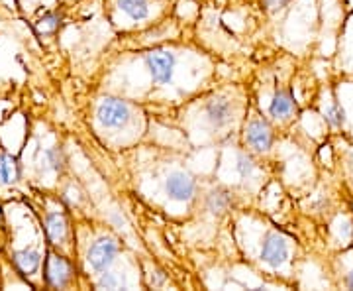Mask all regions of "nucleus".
<instances>
[{"label":"nucleus","instance_id":"obj_1","mask_svg":"<svg viewBox=\"0 0 353 291\" xmlns=\"http://www.w3.org/2000/svg\"><path fill=\"white\" fill-rule=\"evenodd\" d=\"M99 120L106 128H122L130 120V109L122 99L106 97L99 106Z\"/></svg>","mask_w":353,"mask_h":291},{"label":"nucleus","instance_id":"obj_2","mask_svg":"<svg viewBox=\"0 0 353 291\" xmlns=\"http://www.w3.org/2000/svg\"><path fill=\"white\" fill-rule=\"evenodd\" d=\"M116 254H118V244L112 238H101L88 250V264L94 272H106L116 260Z\"/></svg>","mask_w":353,"mask_h":291},{"label":"nucleus","instance_id":"obj_3","mask_svg":"<svg viewBox=\"0 0 353 291\" xmlns=\"http://www.w3.org/2000/svg\"><path fill=\"white\" fill-rule=\"evenodd\" d=\"M145 64H148V69L152 73L153 81L155 83H169L171 77H173V69H175V57L173 53L169 51H152L148 53L145 57Z\"/></svg>","mask_w":353,"mask_h":291},{"label":"nucleus","instance_id":"obj_4","mask_svg":"<svg viewBox=\"0 0 353 291\" xmlns=\"http://www.w3.org/2000/svg\"><path fill=\"white\" fill-rule=\"evenodd\" d=\"M165 191L167 195L173 199V201L187 203L194 197L196 193V183L194 179L190 178L189 173L185 171H175L167 178V183H165Z\"/></svg>","mask_w":353,"mask_h":291},{"label":"nucleus","instance_id":"obj_5","mask_svg":"<svg viewBox=\"0 0 353 291\" xmlns=\"http://www.w3.org/2000/svg\"><path fill=\"white\" fill-rule=\"evenodd\" d=\"M245 142L255 152H267L273 146V132L265 120H252L245 130Z\"/></svg>","mask_w":353,"mask_h":291},{"label":"nucleus","instance_id":"obj_6","mask_svg":"<svg viewBox=\"0 0 353 291\" xmlns=\"http://www.w3.org/2000/svg\"><path fill=\"white\" fill-rule=\"evenodd\" d=\"M261 258L265 264H269L271 267L283 266L289 260V248L287 242L283 238H279L275 234L267 236L263 242V250H261Z\"/></svg>","mask_w":353,"mask_h":291},{"label":"nucleus","instance_id":"obj_7","mask_svg":"<svg viewBox=\"0 0 353 291\" xmlns=\"http://www.w3.org/2000/svg\"><path fill=\"white\" fill-rule=\"evenodd\" d=\"M69 276H71V267L65 262L63 258L51 254L48 258V264H46V279L48 283L53 285V288H63L65 283L69 281Z\"/></svg>","mask_w":353,"mask_h":291},{"label":"nucleus","instance_id":"obj_8","mask_svg":"<svg viewBox=\"0 0 353 291\" xmlns=\"http://www.w3.org/2000/svg\"><path fill=\"white\" fill-rule=\"evenodd\" d=\"M206 118L214 128H222L230 124V120H232V104H230V101L222 99V97L212 99L206 104Z\"/></svg>","mask_w":353,"mask_h":291},{"label":"nucleus","instance_id":"obj_9","mask_svg":"<svg viewBox=\"0 0 353 291\" xmlns=\"http://www.w3.org/2000/svg\"><path fill=\"white\" fill-rule=\"evenodd\" d=\"M294 111H296V102H294L289 91L275 93L271 106H269V113L273 118H289L290 114H294Z\"/></svg>","mask_w":353,"mask_h":291},{"label":"nucleus","instance_id":"obj_10","mask_svg":"<svg viewBox=\"0 0 353 291\" xmlns=\"http://www.w3.org/2000/svg\"><path fill=\"white\" fill-rule=\"evenodd\" d=\"M232 193L224 187H216L208 193V209L214 213V215H224L230 211V207H232Z\"/></svg>","mask_w":353,"mask_h":291},{"label":"nucleus","instance_id":"obj_11","mask_svg":"<svg viewBox=\"0 0 353 291\" xmlns=\"http://www.w3.org/2000/svg\"><path fill=\"white\" fill-rule=\"evenodd\" d=\"M14 264L22 274L32 276L34 272H38L39 264H41V256L36 250H22V252L14 254Z\"/></svg>","mask_w":353,"mask_h":291},{"label":"nucleus","instance_id":"obj_12","mask_svg":"<svg viewBox=\"0 0 353 291\" xmlns=\"http://www.w3.org/2000/svg\"><path fill=\"white\" fill-rule=\"evenodd\" d=\"M20 179V165L12 156L2 153L0 156V183L2 185H12Z\"/></svg>","mask_w":353,"mask_h":291},{"label":"nucleus","instance_id":"obj_13","mask_svg":"<svg viewBox=\"0 0 353 291\" xmlns=\"http://www.w3.org/2000/svg\"><path fill=\"white\" fill-rule=\"evenodd\" d=\"M118 6L132 20H143L150 16V2L148 0H118Z\"/></svg>","mask_w":353,"mask_h":291},{"label":"nucleus","instance_id":"obj_14","mask_svg":"<svg viewBox=\"0 0 353 291\" xmlns=\"http://www.w3.org/2000/svg\"><path fill=\"white\" fill-rule=\"evenodd\" d=\"M46 230H48V236L51 242L59 244L65 241V234H67V227H65V220L61 215H50L46 220Z\"/></svg>","mask_w":353,"mask_h":291},{"label":"nucleus","instance_id":"obj_15","mask_svg":"<svg viewBox=\"0 0 353 291\" xmlns=\"http://www.w3.org/2000/svg\"><path fill=\"white\" fill-rule=\"evenodd\" d=\"M324 118L332 128H341L345 124V111L338 102H332L328 109L324 111Z\"/></svg>","mask_w":353,"mask_h":291},{"label":"nucleus","instance_id":"obj_16","mask_svg":"<svg viewBox=\"0 0 353 291\" xmlns=\"http://www.w3.org/2000/svg\"><path fill=\"white\" fill-rule=\"evenodd\" d=\"M46 164L50 169L53 171H61L63 169V164H65V158H63V152H61V148H51L46 152Z\"/></svg>","mask_w":353,"mask_h":291},{"label":"nucleus","instance_id":"obj_17","mask_svg":"<svg viewBox=\"0 0 353 291\" xmlns=\"http://www.w3.org/2000/svg\"><path fill=\"white\" fill-rule=\"evenodd\" d=\"M118 288H120V279L114 274H102V278L99 279V290H118Z\"/></svg>","mask_w":353,"mask_h":291},{"label":"nucleus","instance_id":"obj_18","mask_svg":"<svg viewBox=\"0 0 353 291\" xmlns=\"http://www.w3.org/2000/svg\"><path fill=\"white\" fill-rule=\"evenodd\" d=\"M253 164L252 158H248V156H240V160H238V171H240L241 178H250L253 173Z\"/></svg>","mask_w":353,"mask_h":291},{"label":"nucleus","instance_id":"obj_19","mask_svg":"<svg viewBox=\"0 0 353 291\" xmlns=\"http://www.w3.org/2000/svg\"><path fill=\"white\" fill-rule=\"evenodd\" d=\"M57 26H59V18H57L55 14H48V16H43V18H41L39 30H43V32H51V30H55Z\"/></svg>","mask_w":353,"mask_h":291},{"label":"nucleus","instance_id":"obj_20","mask_svg":"<svg viewBox=\"0 0 353 291\" xmlns=\"http://www.w3.org/2000/svg\"><path fill=\"white\" fill-rule=\"evenodd\" d=\"M263 2L269 10H283V8L289 4L290 0H263Z\"/></svg>","mask_w":353,"mask_h":291},{"label":"nucleus","instance_id":"obj_21","mask_svg":"<svg viewBox=\"0 0 353 291\" xmlns=\"http://www.w3.org/2000/svg\"><path fill=\"white\" fill-rule=\"evenodd\" d=\"M345 285H347V288H352V290H353V270L350 272V274H347V276H345Z\"/></svg>","mask_w":353,"mask_h":291}]
</instances>
